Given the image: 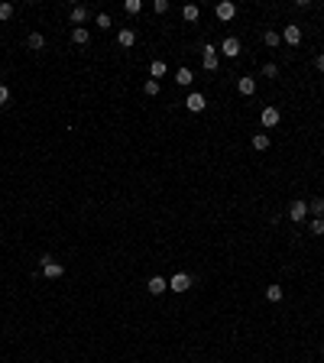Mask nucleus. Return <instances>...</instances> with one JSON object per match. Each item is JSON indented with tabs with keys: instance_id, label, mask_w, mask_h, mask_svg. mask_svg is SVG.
I'll return each instance as SVG.
<instances>
[{
	"instance_id": "f257e3e1",
	"label": "nucleus",
	"mask_w": 324,
	"mask_h": 363,
	"mask_svg": "<svg viewBox=\"0 0 324 363\" xmlns=\"http://www.w3.org/2000/svg\"><path fill=\"white\" fill-rule=\"evenodd\" d=\"M279 120H282V114H279V107H272V104H266L263 111H259V123H263L266 130H272V127H279Z\"/></svg>"
},
{
	"instance_id": "f03ea898",
	"label": "nucleus",
	"mask_w": 324,
	"mask_h": 363,
	"mask_svg": "<svg viewBox=\"0 0 324 363\" xmlns=\"http://www.w3.org/2000/svg\"><path fill=\"white\" fill-rule=\"evenodd\" d=\"M201 65H204V72H217V65H220V56H217V49L214 46H204V56H201Z\"/></svg>"
},
{
	"instance_id": "7ed1b4c3",
	"label": "nucleus",
	"mask_w": 324,
	"mask_h": 363,
	"mask_svg": "<svg viewBox=\"0 0 324 363\" xmlns=\"http://www.w3.org/2000/svg\"><path fill=\"white\" fill-rule=\"evenodd\" d=\"M169 289L172 292H188L191 289V276L188 272H175V276L169 279Z\"/></svg>"
},
{
	"instance_id": "20e7f679",
	"label": "nucleus",
	"mask_w": 324,
	"mask_h": 363,
	"mask_svg": "<svg viewBox=\"0 0 324 363\" xmlns=\"http://www.w3.org/2000/svg\"><path fill=\"white\" fill-rule=\"evenodd\" d=\"M214 17L224 20V23H227V20H233V17H237V4H230V0H220V4L214 7Z\"/></svg>"
},
{
	"instance_id": "39448f33",
	"label": "nucleus",
	"mask_w": 324,
	"mask_h": 363,
	"mask_svg": "<svg viewBox=\"0 0 324 363\" xmlns=\"http://www.w3.org/2000/svg\"><path fill=\"white\" fill-rule=\"evenodd\" d=\"M185 107H188L191 114H201L204 107H208V98H204V94H198V91H191L188 101H185Z\"/></svg>"
},
{
	"instance_id": "423d86ee",
	"label": "nucleus",
	"mask_w": 324,
	"mask_h": 363,
	"mask_svg": "<svg viewBox=\"0 0 324 363\" xmlns=\"http://www.w3.org/2000/svg\"><path fill=\"white\" fill-rule=\"evenodd\" d=\"M288 217H292V224L305 221V217H308V201H292V204H288Z\"/></svg>"
},
{
	"instance_id": "0eeeda50",
	"label": "nucleus",
	"mask_w": 324,
	"mask_h": 363,
	"mask_svg": "<svg viewBox=\"0 0 324 363\" xmlns=\"http://www.w3.org/2000/svg\"><path fill=\"white\" fill-rule=\"evenodd\" d=\"M220 52H224L227 59H237L240 56V39L237 36H227L224 43H220Z\"/></svg>"
},
{
	"instance_id": "6e6552de",
	"label": "nucleus",
	"mask_w": 324,
	"mask_h": 363,
	"mask_svg": "<svg viewBox=\"0 0 324 363\" xmlns=\"http://www.w3.org/2000/svg\"><path fill=\"white\" fill-rule=\"evenodd\" d=\"M165 289H169V279H162V276H153L146 282V292H149V295H162Z\"/></svg>"
},
{
	"instance_id": "1a4fd4ad",
	"label": "nucleus",
	"mask_w": 324,
	"mask_h": 363,
	"mask_svg": "<svg viewBox=\"0 0 324 363\" xmlns=\"http://www.w3.org/2000/svg\"><path fill=\"white\" fill-rule=\"evenodd\" d=\"M279 36H282V43H288V46H298L301 43V30H298V26H285Z\"/></svg>"
},
{
	"instance_id": "9d476101",
	"label": "nucleus",
	"mask_w": 324,
	"mask_h": 363,
	"mask_svg": "<svg viewBox=\"0 0 324 363\" xmlns=\"http://www.w3.org/2000/svg\"><path fill=\"white\" fill-rule=\"evenodd\" d=\"M43 272H46V279H62V276H65V266L52 259V263H46V266H43Z\"/></svg>"
},
{
	"instance_id": "9b49d317",
	"label": "nucleus",
	"mask_w": 324,
	"mask_h": 363,
	"mask_svg": "<svg viewBox=\"0 0 324 363\" xmlns=\"http://www.w3.org/2000/svg\"><path fill=\"white\" fill-rule=\"evenodd\" d=\"M72 43L75 46H88V43H91V33H88L85 26H75V30H72Z\"/></svg>"
},
{
	"instance_id": "f8f14e48",
	"label": "nucleus",
	"mask_w": 324,
	"mask_h": 363,
	"mask_svg": "<svg viewBox=\"0 0 324 363\" xmlns=\"http://www.w3.org/2000/svg\"><path fill=\"white\" fill-rule=\"evenodd\" d=\"M72 23H75V26L88 23V7H85V4H75V7H72Z\"/></svg>"
},
{
	"instance_id": "ddd939ff",
	"label": "nucleus",
	"mask_w": 324,
	"mask_h": 363,
	"mask_svg": "<svg viewBox=\"0 0 324 363\" xmlns=\"http://www.w3.org/2000/svg\"><path fill=\"white\" fill-rule=\"evenodd\" d=\"M117 43L127 46V49H130V46H136V30H130V26H127V30H120V33H117Z\"/></svg>"
},
{
	"instance_id": "4468645a",
	"label": "nucleus",
	"mask_w": 324,
	"mask_h": 363,
	"mask_svg": "<svg viewBox=\"0 0 324 363\" xmlns=\"http://www.w3.org/2000/svg\"><path fill=\"white\" fill-rule=\"evenodd\" d=\"M237 88H240V94H243V98H250V94H256V78H240Z\"/></svg>"
},
{
	"instance_id": "2eb2a0df",
	"label": "nucleus",
	"mask_w": 324,
	"mask_h": 363,
	"mask_svg": "<svg viewBox=\"0 0 324 363\" xmlns=\"http://www.w3.org/2000/svg\"><path fill=\"white\" fill-rule=\"evenodd\" d=\"M26 46H30L33 52L46 49V36H43V33H30V39H26Z\"/></svg>"
},
{
	"instance_id": "dca6fc26",
	"label": "nucleus",
	"mask_w": 324,
	"mask_h": 363,
	"mask_svg": "<svg viewBox=\"0 0 324 363\" xmlns=\"http://www.w3.org/2000/svg\"><path fill=\"white\" fill-rule=\"evenodd\" d=\"M175 81H178L182 88H188L191 81H195V72H191V68H178V72H175Z\"/></svg>"
},
{
	"instance_id": "f3484780",
	"label": "nucleus",
	"mask_w": 324,
	"mask_h": 363,
	"mask_svg": "<svg viewBox=\"0 0 324 363\" xmlns=\"http://www.w3.org/2000/svg\"><path fill=\"white\" fill-rule=\"evenodd\" d=\"M182 17L188 20V23H198V17H201V10H198V4H185V10H182Z\"/></svg>"
},
{
	"instance_id": "a211bd4d",
	"label": "nucleus",
	"mask_w": 324,
	"mask_h": 363,
	"mask_svg": "<svg viewBox=\"0 0 324 363\" xmlns=\"http://www.w3.org/2000/svg\"><path fill=\"white\" fill-rule=\"evenodd\" d=\"M165 72H169V65H165V62H162V59H156V62H153V65H149V75H153V78H162V75H165Z\"/></svg>"
},
{
	"instance_id": "6ab92c4d",
	"label": "nucleus",
	"mask_w": 324,
	"mask_h": 363,
	"mask_svg": "<svg viewBox=\"0 0 324 363\" xmlns=\"http://www.w3.org/2000/svg\"><path fill=\"white\" fill-rule=\"evenodd\" d=\"M263 43L269 46V49H275V46L282 43V36H279V33H275V30H266V33H263Z\"/></svg>"
},
{
	"instance_id": "aec40b11",
	"label": "nucleus",
	"mask_w": 324,
	"mask_h": 363,
	"mask_svg": "<svg viewBox=\"0 0 324 363\" xmlns=\"http://www.w3.org/2000/svg\"><path fill=\"white\" fill-rule=\"evenodd\" d=\"M253 149H259V153L269 149V133H256V136H253Z\"/></svg>"
},
{
	"instance_id": "412c9836",
	"label": "nucleus",
	"mask_w": 324,
	"mask_h": 363,
	"mask_svg": "<svg viewBox=\"0 0 324 363\" xmlns=\"http://www.w3.org/2000/svg\"><path fill=\"white\" fill-rule=\"evenodd\" d=\"M266 302H282V285H266Z\"/></svg>"
},
{
	"instance_id": "4be33fe9",
	"label": "nucleus",
	"mask_w": 324,
	"mask_h": 363,
	"mask_svg": "<svg viewBox=\"0 0 324 363\" xmlns=\"http://www.w3.org/2000/svg\"><path fill=\"white\" fill-rule=\"evenodd\" d=\"M123 10H127L130 17H136V13L143 10V0H127V4H123Z\"/></svg>"
},
{
	"instance_id": "5701e85b",
	"label": "nucleus",
	"mask_w": 324,
	"mask_h": 363,
	"mask_svg": "<svg viewBox=\"0 0 324 363\" xmlns=\"http://www.w3.org/2000/svg\"><path fill=\"white\" fill-rule=\"evenodd\" d=\"M143 94H149V98H156V94H159V81H156V78H149L146 85H143Z\"/></svg>"
},
{
	"instance_id": "b1692460",
	"label": "nucleus",
	"mask_w": 324,
	"mask_h": 363,
	"mask_svg": "<svg viewBox=\"0 0 324 363\" xmlns=\"http://www.w3.org/2000/svg\"><path fill=\"white\" fill-rule=\"evenodd\" d=\"M308 211H314V217H324V198H314V201L308 204Z\"/></svg>"
},
{
	"instance_id": "393cba45",
	"label": "nucleus",
	"mask_w": 324,
	"mask_h": 363,
	"mask_svg": "<svg viewBox=\"0 0 324 363\" xmlns=\"http://www.w3.org/2000/svg\"><path fill=\"white\" fill-rule=\"evenodd\" d=\"M275 75H279V65H275V62H266L263 65V78H275Z\"/></svg>"
},
{
	"instance_id": "a878e982",
	"label": "nucleus",
	"mask_w": 324,
	"mask_h": 363,
	"mask_svg": "<svg viewBox=\"0 0 324 363\" xmlns=\"http://www.w3.org/2000/svg\"><path fill=\"white\" fill-rule=\"evenodd\" d=\"M311 234H314V237L324 234V217H314V221H311Z\"/></svg>"
},
{
	"instance_id": "bb28decb",
	"label": "nucleus",
	"mask_w": 324,
	"mask_h": 363,
	"mask_svg": "<svg viewBox=\"0 0 324 363\" xmlns=\"http://www.w3.org/2000/svg\"><path fill=\"white\" fill-rule=\"evenodd\" d=\"M7 104H10V88L0 85V107H7Z\"/></svg>"
},
{
	"instance_id": "cd10ccee",
	"label": "nucleus",
	"mask_w": 324,
	"mask_h": 363,
	"mask_svg": "<svg viewBox=\"0 0 324 363\" xmlns=\"http://www.w3.org/2000/svg\"><path fill=\"white\" fill-rule=\"evenodd\" d=\"M13 17V4H0V20H10Z\"/></svg>"
},
{
	"instance_id": "c85d7f7f",
	"label": "nucleus",
	"mask_w": 324,
	"mask_h": 363,
	"mask_svg": "<svg viewBox=\"0 0 324 363\" xmlns=\"http://www.w3.org/2000/svg\"><path fill=\"white\" fill-rule=\"evenodd\" d=\"M153 10H156V13H169V0H156Z\"/></svg>"
},
{
	"instance_id": "c756f323",
	"label": "nucleus",
	"mask_w": 324,
	"mask_h": 363,
	"mask_svg": "<svg viewBox=\"0 0 324 363\" xmlns=\"http://www.w3.org/2000/svg\"><path fill=\"white\" fill-rule=\"evenodd\" d=\"M98 26H101V30H110V17H107V13H98Z\"/></svg>"
},
{
	"instance_id": "7c9ffc66",
	"label": "nucleus",
	"mask_w": 324,
	"mask_h": 363,
	"mask_svg": "<svg viewBox=\"0 0 324 363\" xmlns=\"http://www.w3.org/2000/svg\"><path fill=\"white\" fill-rule=\"evenodd\" d=\"M314 68H318V72H324V56H314Z\"/></svg>"
},
{
	"instance_id": "2f4dec72",
	"label": "nucleus",
	"mask_w": 324,
	"mask_h": 363,
	"mask_svg": "<svg viewBox=\"0 0 324 363\" xmlns=\"http://www.w3.org/2000/svg\"><path fill=\"white\" fill-rule=\"evenodd\" d=\"M0 78H4V72H0Z\"/></svg>"
}]
</instances>
